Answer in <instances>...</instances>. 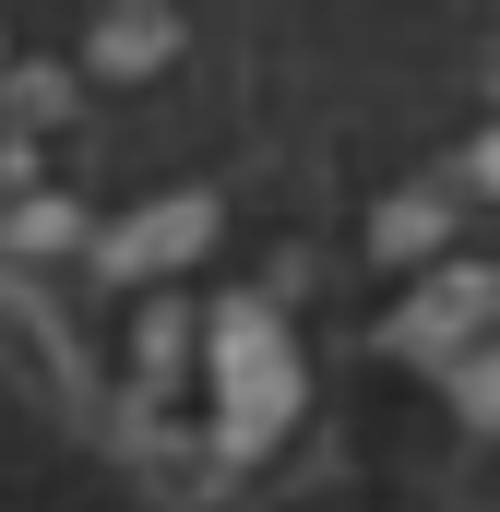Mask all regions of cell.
<instances>
[{
    "label": "cell",
    "mask_w": 500,
    "mask_h": 512,
    "mask_svg": "<svg viewBox=\"0 0 500 512\" xmlns=\"http://www.w3.org/2000/svg\"><path fill=\"white\" fill-rule=\"evenodd\" d=\"M215 358H227V453L274 441L286 429V346H274V322L262 310H227L215 322Z\"/></svg>",
    "instance_id": "cell-1"
},
{
    "label": "cell",
    "mask_w": 500,
    "mask_h": 512,
    "mask_svg": "<svg viewBox=\"0 0 500 512\" xmlns=\"http://www.w3.org/2000/svg\"><path fill=\"white\" fill-rule=\"evenodd\" d=\"M215 239V203H167V215H131L120 239H108V274H155V262L203 251Z\"/></svg>",
    "instance_id": "cell-2"
},
{
    "label": "cell",
    "mask_w": 500,
    "mask_h": 512,
    "mask_svg": "<svg viewBox=\"0 0 500 512\" xmlns=\"http://www.w3.org/2000/svg\"><path fill=\"white\" fill-rule=\"evenodd\" d=\"M477 179H489V191H500V131H489V143H477Z\"/></svg>",
    "instance_id": "cell-3"
}]
</instances>
